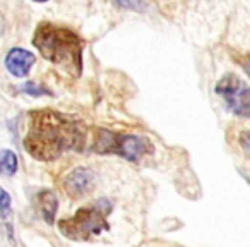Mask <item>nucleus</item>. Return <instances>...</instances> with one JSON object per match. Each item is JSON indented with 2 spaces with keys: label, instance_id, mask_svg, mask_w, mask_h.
I'll return each mask as SVG.
<instances>
[{
  "label": "nucleus",
  "instance_id": "obj_14",
  "mask_svg": "<svg viewBox=\"0 0 250 247\" xmlns=\"http://www.w3.org/2000/svg\"><path fill=\"white\" fill-rule=\"evenodd\" d=\"M235 60L240 67L247 72V76L250 77V53H245V55H235Z\"/></svg>",
  "mask_w": 250,
  "mask_h": 247
},
{
  "label": "nucleus",
  "instance_id": "obj_1",
  "mask_svg": "<svg viewBox=\"0 0 250 247\" xmlns=\"http://www.w3.org/2000/svg\"><path fill=\"white\" fill-rule=\"evenodd\" d=\"M86 139V126L77 118L55 110H35L29 113L24 148L36 160L52 161L65 151H81Z\"/></svg>",
  "mask_w": 250,
  "mask_h": 247
},
{
  "label": "nucleus",
  "instance_id": "obj_2",
  "mask_svg": "<svg viewBox=\"0 0 250 247\" xmlns=\"http://www.w3.org/2000/svg\"><path fill=\"white\" fill-rule=\"evenodd\" d=\"M33 45L38 48L43 59L52 62L59 69L65 70L69 76H81L84 43L81 36L72 29L42 22L33 36Z\"/></svg>",
  "mask_w": 250,
  "mask_h": 247
},
{
  "label": "nucleus",
  "instance_id": "obj_13",
  "mask_svg": "<svg viewBox=\"0 0 250 247\" xmlns=\"http://www.w3.org/2000/svg\"><path fill=\"white\" fill-rule=\"evenodd\" d=\"M238 143H240V148L243 150V153L250 158V133H242V134H240Z\"/></svg>",
  "mask_w": 250,
  "mask_h": 247
},
{
  "label": "nucleus",
  "instance_id": "obj_3",
  "mask_svg": "<svg viewBox=\"0 0 250 247\" xmlns=\"http://www.w3.org/2000/svg\"><path fill=\"white\" fill-rule=\"evenodd\" d=\"M111 211V202L108 199H100L94 204H87L77 209L70 218H63L59 222V230L63 237L76 242L91 240L100 233L110 228L108 225V213Z\"/></svg>",
  "mask_w": 250,
  "mask_h": 247
},
{
  "label": "nucleus",
  "instance_id": "obj_6",
  "mask_svg": "<svg viewBox=\"0 0 250 247\" xmlns=\"http://www.w3.org/2000/svg\"><path fill=\"white\" fill-rule=\"evenodd\" d=\"M94 182H96V174L91 168L77 167L67 174L62 182V187L70 198H81L93 189Z\"/></svg>",
  "mask_w": 250,
  "mask_h": 247
},
{
  "label": "nucleus",
  "instance_id": "obj_15",
  "mask_svg": "<svg viewBox=\"0 0 250 247\" xmlns=\"http://www.w3.org/2000/svg\"><path fill=\"white\" fill-rule=\"evenodd\" d=\"M33 2H40V4H43V2H48V0H33Z\"/></svg>",
  "mask_w": 250,
  "mask_h": 247
},
{
  "label": "nucleus",
  "instance_id": "obj_5",
  "mask_svg": "<svg viewBox=\"0 0 250 247\" xmlns=\"http://www.w3.org/2000/svg\"><path fill=\"white\" fill-rule=\"evenodd\" d=\"M216 93L236 117H250V86L235 74H225L216 84Z\"/></svg>",
  "mask_w": 250,
  "mask_h": 247
},
{
  "label": "nucleus",
  "instance_id": "obj_9",
  "mask_svg": "<svg viewBox=\"0 0 250 247\" xmlns=\"http://www.w3.org/2000/svg\"><path fill=\"white\" fill-rule=\"evenodd\" d=\"M0 218L2 225L5 226V232L9 235V240H14V226H12V202L9 192H5L4 187H0Z\"/></svg>",
  "mask_w": 250,
  "mask_h": 247
},
{
  "label": "nucleus",
  "instance_id": "obj_12",
  "mask_svg": "<svg viewBox=\"0 0 250 247\" xmlns=\"http://www.w3.org/2000/svg\"><path fill=\"white\" fill-rule=\"evenodd\" d=\"M117 4L124 9H130V11L143 12L147 7V0H117Z\"/></svg>",
  "mask_w": 250,
  "mask_h": 247
},
{
  "label": "nucleus",
  "instance_id": "obj_11",
  "mask_svg": "<svg viewBox=\"0 0 250 247\" xmlns=\"http://www.w3.org/2000/svg\"><path fill=\"white\" fill-rule=\"evenodd\" d=\"M21 91H24L29 96H50V94H52L45 86H42V84H38V83H33V81H28V83L22 84Z\"/></svg>",
  "mask_w": 250,
  "mask_h": 247
},
{
  "label": "nucleus",
  "instance_id": "obj_10",
  "mask_svg": "<svg viewBox=\"0 0 250 247\" xmlns=\"http://www.w3.org/2000/svg\"><path fill=\"white\" fill-rule=\"evenodd\" d=\"M18 155L11 150H2L0 151V175L4 177H12L18 172Z\"/></svg>",
  "mask_w": 250,
  "mask_h": 247
},
{
  "label": "nucleus",
  "instance_id": "obj_4",
  "mask_svg": "<svg viewBox=\"0 0 250 247\" xmlns=\"http://www.w3.org/2000/svg\"><path fill=\"white\" fill-rule=\"evenodd\" d=\"M93 151L100 155L115 153L125 160L139 163L144 157L154 151V146L147 137L132 136V134H117L106 129L94 131Z\"/></svg>",
  "mask_w": 250,
  "mask_h": 247
},
{
  "label": "nucleus",
  "instance_id": "obj_7",
  "mask_svg": "<svg viewBox=\"0 0 250 247\" xmlns=\"http://www.w3.org/2000/svg\"><path fill=\"white\" fill-rule=\"evenodd\" d=\"M36 57L31 52L24 48H12L9 50L7 57H5V67L7 70L16 77H26L35 66Z\"/></svg>",
  "mask_w": 250,
  "mask_h": 247
},
{
  "label": "nucleus",
  "instance_id": "obj_8",
  "mask_svg": "<svg viewBox=\"0 0 250 247\" xmlns=\"http://www.w3.org/2000/svg\"><path fill=\"white\" fill-rule=\"evenodd\" d=\"M38 204L43 220L52 225L55 222L57 209H59V198H57V194L53 191H50V189H43V191L38 192Z\"/></svg>",
  "mask_w": 250,
  "mask_h": 247
}]
</instances>
